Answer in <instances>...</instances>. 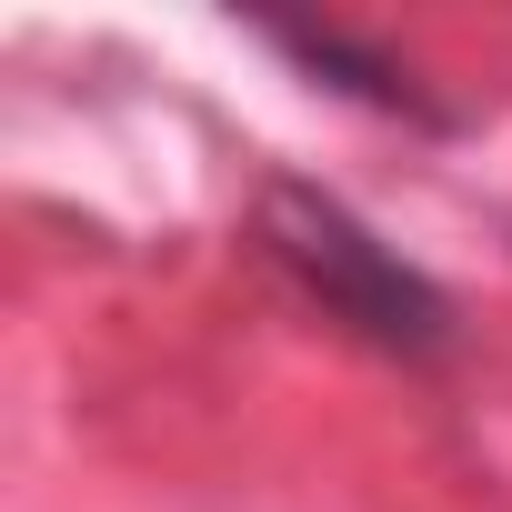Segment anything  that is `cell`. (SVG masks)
<instances>
[{"mask_svg": "<svg viewBox=\"0 0 512 512\" xmlns=\"http://www.w3.org/2000/svg\"><path fill=\"white\" fill-rule=\"evenodd\" d=\"M262 251H272V272L322 312V322H342V332H362L372 352H442L452 342V302L402 262V251H382L342 201H322V191H302V181H282V191H262Z\"/></svg>", "mask_w": 512, "mask_h": 512, "instance_id": "cell-1", "label": "cell"}]
</instances>
